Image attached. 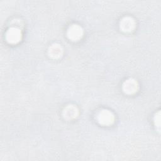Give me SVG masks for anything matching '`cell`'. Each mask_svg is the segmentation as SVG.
<instances>
[{"label":"cell","mask_w":161,"mask_h":161,"mask_svg":"<svg viewBox=\"0 0 161 161\" xmlns=\"http://www.w3.org/2000/svg\"><path fill=\"white\" fill-rule=\"evenodd\" d=\"M134 26V22L132 19L130 18H124L121 23L120 24V27L124 30V31H130L132 30L133 27Z\"/></svg>","instance_id":"5b68a950"},{"label":"cell","mask_w":161,"mask_h":161,"mask_svg":"<svg viewBox=\"0 0 161 161\" xmlns=\"http://www.w3.org/2000/svg\"><path fill=\"white\" fill-rule=\"evenodd\" d=\"M82 35V30L80 27L74 25L70 28L68 31V36L69 38L73 40H77L79 39Z\"/></svg>","instance_id":"7a4b0ae2"},{"label":"cell","mask_w":161,"mask_h":161,"mask_svg":"<svg viewBox=\"0 0 161 161\" xmlns=\"http://www.w3.org/2000/svg\"><path fill=\"white\" fill-rule=\"evenodd\" d=\"M6 39L9 43H16L21 39V32L16 28H11L6 33Z\"/></svg>","instance_id":"6da1fadb"},{"label":"cell","mask_w":161,"mask_h":161,"mask_svg":"<svg viewBox=\"0 0 161 161\" xmlns=\"http://www.w3.org/2000/svg\"><path fill=\"white\" fill-rule=\"evenodd\" d=\"M137 84L135 80L128 79L123 84V90L127 93H133L136 91Z\"/></svg>","instance_id":"277c9868"},{"label":"cell","mask_w":161,"mask_h":161,"mask_svg":"<svg viewBox=\"0 0 161 161\" xmlns=\"http://www.w3.org/2000/svg\"><path fill=\"white\" fill-rule=\"evenodd\" d=\"M62 47L57 44H55L52 46V47L50 48V50H49V53L50 56L53 58L60 57V55H61L62 54Z\"/></svg>","instance_id":"8992f818"},{"label":"cell","mask_w":161,"mask_h":161,"mask_svg":"<svg viewBox=\"0 0 161 161\" xmlns=\"http://www.w3.org/2000/svg\"><path fill=\"white\" fill-rule=\"evenodd\" d=\"M99 122L104 125H108L111 123L113 121V115L111 113L107 110H103L99 115Z\"/></svg>","instance_id":"3957f363"}]
</instances>
